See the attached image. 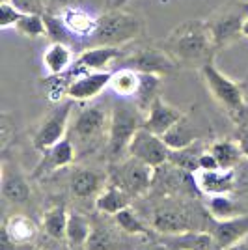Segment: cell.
Wrapping results in <instances>:
<instances>
[{"instance_id": "74e56055", "label": "cell", "mask_w": 248, "mask_h": 250, "mask_svg": "<svg viewBox=\"0 0 248 250\" xmlns=\"http://www.w3.org/2000/svg\"><path fill=\"white\" fill-rule=\"evenodd\" d=\"M22 13H45L41 0H11Z\"/></svg>"}, {"instance_id": "836d02e7", "label": "cell", "mask_w": 248, "mask_h": 250, "mask_svg": "<svg viewBox=\"0 0 248 250\" xmlns=\"http://www.w3.org/2000/svg\"><path fill=\"white\" fill-rule=\"evenodd\" d=\"M125 233L120 228L118 233L114 231L110 226H103V224H93V231L90 243H88V250H118V243L124 239Z\"/></svg>"}, {"instance_id": "9a60e30c", "label": "cell", "mask_w": 248, "mask_h": 250, "mask_svg": "<svg viewBox=\"0 0 248 250\" xmlns=\"http://www.w3.org/2000/svg\"><path fill=\"white\" fill-rule=\"evenodd\" d=\"M196 187L206 196L215 194H231L237 188V172L235 170H196L194 174Z\"/></svg>"}, {"instance_id": "5b68a950", "label": "cell", "mask_w": 248, "mask_h": 250, "mask_svg": "<svg viewBox=\"0 0 248 250\" xmlns=\"http://www.w3.org/2000/svg\"><path fill=\"white\" fill-rule=\"evenodd\" d=\"M200 75H202V81L206 84L207 92L227 114L235 120H239L245 114L247 101H245L243 88L235 81H231L229 77L222 73L213 60H209L200 67Z\"/></svg>"}, {"instance_id": "ba28073f", "label": "cell", "mask_w": 248, "mask_h": 250, "mask_svg": "<svg viewBox=\"0 0 248 250\" xmlns=\"http://www.w3.org/2000/svg\"><path fill=\"white\" fill-rule=\"evenodd\" d=\"M71 110L73 101L67 99V101H60L49 114L43 118L40 125L36 127L34 135H32V146H34V149H38L40 153H43L45 149H49L56 142H60L62 138H65L67 127H69V118H71Z\"/></svg>"}, {"instance_id": "277c9868", "label": "cell", "mask_w": 248, "mask_h": 250, "mask_svg": "<svg viewBox=\"0 0 248 250\" xmlns=\"http://www.w3.org/2000/svg\"><path fill=\"white\" fill-rule=\"evenodd\" d=\"M142 30H144V24L136 15L127 13L122 8H114L97 17V26L92 40L97 45L122 47L125 43L136 40Z\"/></svg>"}, {"instance_id": "2e32d148", "label": "cell", "mask_w": 248, "mask_h": 250, "mask_svg": "<svg viewBox=\"0 0 248 250\" xmlns=\"http://www.w3.org/2000/svg\"><path fill=\"white\" fill-rule=\"evenodd\" d=\"M122 56H124V51L120 47L95 45V47H90L84 52H81V56L73 63V73L81 75L88 73V71H106V67Z\"/></svg>"}, {"instance_id": "484cf974", "label": "cell", "mask_w": 248, "mask_h": 250, "mask_svg": "<svg viewBox=\"0 0 248 250\" xmlns=\"http://www.w3.org/2000/svg\"><path fill=\"white\" fill-rule=\"evenodd\" d=\"M108 88L122 99H135L136 92L140 88V73L133 67H120L118 71H112Z\"/></svg>"}, {"instance_id": "7bdbcfd3", "label": "cell", "mask_w": 248, "mask_h": 250, "mask_svg": "<svg viewBox=\"0 0 248 250\" xmlns=\"http://www.w3.org/2000/svg\"><path fill=\"white\" fill-rule=\"evenodd\" d=\"M227 250H248V235L245 239H241L239 243H235L233 247H229Z\"/></svg>"}, {"instance_id": "bcb514c9", "label": "cell", "mask_w": 248, "mask_h": 250, "mask_svg": "<svg viewBox=\"0 0 248 250\" xmlns=\"http://www.w3.org/2000/svg\"><path fill=\"white\" fill-rule=\"evenodd\" d=\"M243 36L248 38V17H247V21H245V24H243Z\"/></svg>"}, {"instance_id": "44dd1931", "label": "cell", "mask_w": 248, "mask_h": 250, "mask_svg": "<svg viewBox=\"0 0 248 250\" xmlns=\"http://www.w3.org/2000/svg\"><path fill=\"white\" fill-rule=\"evenodd\" d=\"M2 196L11 204H24L30 198V187L21 172L4 163L2 168Z\"/></svg>"}, {"instance_id": "6da1fadb", "label": "cell", "mask_w": 248, "mask_h": 250, "mask_svg": "<svg viewBox=\"0 0 248 250\" xmlns=\"http://www.w3.org/2000/svg\"><path fill=\"white\" fill-rule=\"evenodd\" d=\"M163 49L170 52L177 60V63L198 65V67L213 60L217 52L207 21H202V19H190L177 24L165 40Z\"/></svg>"}, {"instance_id": "f35d334b", "label": "cell", "mask_w": 248, "mask_h": 250, "mask_svg": "<svg viewBox=\"0 0 248 250\" xmlns=\"http://www.w3.org/2000/svg\"><path fill=\"white\" fill-rule=\"evenodd\" d=\"M218 168L220 165H218L217 157L213 155V151L209 147H206L198 159V170H218Z\"/></svg>"}, {"instance_id": "cb8c5ba5", "label": "cell", "mask_w": 248, "mask_h": 250, "mask_svg": "<svg viewBox=\"0 0 248 250\" xmlns=\"http://www.w3.org/2000/svg\"><path fill=\"white\" fill-rule=\"evenodd\" d=\"M63 22L67 26V30L71 32L73 36L79 38H92L95 26H97V17H93L92 13L81 10V8H73L67 6L60 11Z\"/></svg>"}, {"instance_id": "60d3db41", "label": "cell", "mask_w": 248, "mask_h": 250, "mask_svg": "<svg viewBox=\"0 0 248 250\" xmlns=\"http://www.w3.org/2000/svg\"><path fill=\"white\" fill-rule=\"evenodd\" d=\"M10 144V124H8V116H4L2 120V149H6Z\"/></svg>"}, {"instance_id": "f546056e", "label": "cell", "mask_w": 248, "mask_h": 250, "mask_svg": "<svg viewBox=\"0 0 248 250\" xmlns=\"http://www.w3.org/2000/svg\"><path fill=\"white\" fill-rule=\"evenodd\" d=\"M207 215L211 219L224 220L233 219L239 215H245V209L241 208L237 200H233L229 194H215V196H207L206 202Z\"/></svg>"}, {"instance_id": "ee69618b", "label": "cell", "mask_w": 248, "mask_h": 250, "mask_svg": "<svg viewBox=\"0 0 248 250\" xmlns=\"http://www.w3.org/2000/svg\"><path fill=\"white\" fill-rule=\"evenodd\" d=\"M144 250H168V249H166V247L163 245V243H159V241H155V243L147 245V247H145Z\"/></svg>"}, {"instance_id": "8992f818", "label": "cell", "mask_w": 248, "mask_h": 250, "mask_svg": "<svg viewBox=\"0 0 248 250\" xmlns=\"http://www.w3.org/2000/svg\"><path fill=\"white\" fill-rule=\"evenodd\" d=\"M248 17V2H229L224 8H220L213 17L207 19V26L211 32V38L215 43V49L227 47L237 38L243 36V24Z\"/></svg>"}, {"instance_id": "e0dca14e", "label": "cell", "mask_w": 248, "mask_h": 250, "mask_svg": "<svg viewBox=\"0 0 248 250\" xmlns=\"http://www.w3.org/2000/svg\"><path fill=\"white\" fill-rule=\"evenodd\" d=\"M168 250H222L207 229H188L181 233H165L157 237Z\"/></svg>"}, {"instance_id": "52a82bcc", "label": "cell", "mask_w": 248, "mask_h": 250, "mask_svg": "<svg viewBox=\"0 0 248 250\" xmlns=\"http://www.w3.org/2000/svg\"><path fill=\"white\" fill-rule=\"evenodd\" d=\"M153 179H155V168L147 167L145 163L129 155L110 170V183L124 188L133 198L144 196L153 185Z\"/></svg>"}, {"instance_id": "4dcf8cb0", "label": "cell", "mask_w": 248, "mask_h": 250, "mask_svg": "<svg viewBox=\"0 0 248 250\" xmlns=\"http://www.w3.org/2000/svg\"><path fill=\"white\" fill-rule=\"evenodd\" d=\"M67 217L69 211L65 204H54L43 213V229L52 239H65V229H67Z\"/></svg>"}, {"instance_id": "ab89813d", "label": "cell", "mask_w": 248, "mask_h": 250, "mask_svg": "<svg viewBox=\"0 0 248 250\" xmlns=\"http://www.w3.org/2000/svg\"><path fill=\"white\" fill-rule=\"evenodd\" d=\"M239 144H241V147H243V151H245V155L248 159V122L241 125V129H239Z\"/></svg>"}, {"instance_id": "b9f144b4", "label": "cell", "mask_w": 248, "mask_h": 250, "mask_svg": "<svg viewBox=\"0 0 248 250\" xmlns=\"http://www.w3.org/2000/svg\"><path fill=\"white\" fill-rule=\"evenodd\" d=\"M69 2H71V0H47V6H49V11H52V10L62 11L63 8L69 6Z\"/></svg>"}, {"instance_id": "d6a6232c", "label": "cell", "mask_w": 248, "mask_h": 250, "mask_svg": "<svg viewBox=\"0 0 248 250\" xmlns=\"http://www.w3.org/2000/svg\"><path fill=\"white\" fill-rule=\"evenodd\" d=\"M206 147L204 144L198 140L194 144L186 147H181V149H172L170 151V159H168V165L172 167H177L179 170H185L188 174H194L198 170V159L202 155Z\"/></svg>"}, {"instance_id": "1f68e13d", "label": "cell", "mask_w": 248, "mask_h": 250, "mask_svg": "<svg viewBox=\"0 0 248 250\" xmlns=\"http://www.w3.org/2000/svg\"><path fill=\"white\" fill-rule=\"evenodd\" d=\"M161 75L153 73H140V88L135 95V104L142 110L147 112V108L151 106V103L155 101L157 97H161Z\"/></svg>"}, {"instance_id": "7402d4cb", "label": "cell", "mask_w": 248, "mask_h": 250, "mask_svg": "<svg viewBox=\"0 0 248 250\" xmlns=\"http://www.w3.org/2000/svg\"><path fill=\"white\" fill-rule=\"evenodd\" d=\"M163 138L170 149H181L198 142L202 138V131H200V125H196L185 114L166 135H163Z\"/></svg>"}, {"instance_id": "7a4b0ae2", "label": "cell", "mask_w": 248, "mask_h": 250, "mask_svg": "<svg viewBox=\"0 0 248 250\" xmlns=\"http://www.w3.org/2000/svg\"><path fill=\"white\" fill-rule=\"evenodd\" d=\"M110 114L99 104H88L79 114L69 129V138L77 149V157L88 155L104 142H108Z\"/></svg>"}, {"instance_id": "d590c367", "label": "cell", "mask_w": 248, "mask_h": 250, "mask_svg": "<svg viewBox=\"0 0 248 250\" xmlns=\"http://www.w3.org/2000/svg\"><path fill=\"white\" fill-rule=\"evenodd\" d=\"M24 38L30 40H38L47 36V28H45V21H43V13H24L19 22L13 26Z\"/></svg>"}, {"instance_id": "ffe728a7", "label": "cell", "mask_w": 248, "mask_h": 250, "mask_svg": "<svg viewBox=\"0 0 248 250\" xmlns=\"http://www.w3.org/2000/svg\"><path fill=\"white\" fill-rule=\"evenodd\" d=\"M69 188L73 196L81 200L93 198L103 190V176L90 168H77L69 177Z\"/></svg>"}, {"instance_id": "d6986e66", "label": "cell", "mask_w": 248, "mask_h": 250, "mask_svg": "<svg viewBox=\"0 0 248 250\" xmlns=\"http://www.w3.org/2000/svg\"><path fill=\"white\" fill-rule=\"evenodd\" d=\"M93 224L81 211H69L67 229H65V243L69 250H88V243L92 237Z\"/></svg>"}, {"instance_id": "9c48e42d", "label": "cell", "mask_w": 248, "mask_h": 250, "mask_svg": "<svg viewBox=\"0 0 248 250\" xmlns=\"http://www.w3.org/2000/svg\"><path fill=\"white\" fill-rule=\"evenodd\" d=\"M170 151L172 149L168 147L165 138L161 135L151 133L145 127L136 131V135L133 136V140L129 142V147H127V155L135 157V159L142 161L147 167L155 168V170L168 165Z\"/></svg>"}, {"instance_id": "83f0119b", "label": "cell", "mask_w": 248, "mask_h": 250, "mask_svg": "<svg viewBox=\"0 0 248 250\" xmlns=\"http://www.w3.org/2000/svg\"><path fill=\"white\" fill-rule=\"evenodd\" d=\"M209 149L213 151L220 168H224V170H235L247 157L239 140H217L209 146Z\"/></svg>"}, {"instance_id": "8fae6325", "label": "cell", "mask_w": 248, "mask_h": 250, "mask_svg": "<svg viewBox=\"0 0 248 250\" xmlns=\"http://www.w3.org/2000/svg\"><path fill=\"white\" fill-rule=\"evenodd\" d=\"M153 229L159 235L165 233H181L188 229H204L196 226V215H192L190 209L185 206H163L157 208L151 213V222Z\"/></svg>"}, {"instance_id": "ac0fdd59", "label": "cell", "mask_w": 248, "mask_h": 250, "mask_svg": "<svg viewBox=\"0 0 248 250\" xmlns=\"http://www.w3.org/2000/svg\"><path fill=\"white\" fill-rule=\"evenodd\" d=\"M185 116L183 110H179L170 103H166L163 97H157L144 114V127L155 135H166L174 125Z\"/></svg>"}, {"instance_id": "7c38bea8", "label": "cell", "mask_w": 248, "mask_h": 250, "mask_svg": "<svg viewBox=\"0 0 248 250\" xmlns=\"http://www.w3.org/2000/svg\"><path fill=\"white\" fill-rule=\"evenodd\" d=\"M206 229L215 237L220 249L227 250L229 247H233L235 243H239L248 235V213L224 220H217L209 217Z\"/></svg>"}, {"instance_id": "603a6c76", "label": "cell", "mask_w": 248, "mask_h": 250, "mask_svg": "<svg viewBox=\"0 0 248 250\" xmlns=\"http://www.w3.org/2000/svg\"><path fill=\"white\" fill-rule=\"evenodd\" d=\"M133 196H129L124 188H120L118 185L110 183L108 187H104L97 196H95V209L101 215H118L122 209L131 206Z\"/></svg>"}, {"instance_id": "3957f363", "label": "cell", "mask_w": 248, "mask_h": 250, "mask_svg": "<svg viewBox=\"0 0 248 250\" xmlns=\"http://www.w3.org/2000/svg\"><path fill=\"white\" fill-rule=\"evenodd\" d=\"M144 127V112L127 99L116 103L110 110V125H108V153L114 159H120L127 153L129 142L133 140L138 129Z\"/></svg>"}, {"instance_id": "e575fe53", "label": "cell", "mask_w": 248, "mask_h": 250, "mask_svg": "<svg viewBox=\"0 0 248 250\" xmlns=\"http://www.w3.org/2000/svg\"><path fill=\"white\" fill-rule=\"evenodd\" d=\"M43 21H45V28H47V38L51 40V43H69L71 38H75L71 32L67 30L62 15H56L47 10L43 13Z\"/></svg>"}, {"instance_id": "30bf717a", "label": "cell", "mask_w": 248, "mask_h": 250, "mask_svg": "<svg viewBox=\"0 0 248 250\" xmlns=\"http://www.w3.org/2000/svg\"><path fill=\"white\" fill-rule=\"evenodd\" d=\"M124 63L127 67H133L138 73H153V75H170L177 69V60L166 51L157 47H145L133 54L125 56Z\"/></svg>"}, {"instance_id": "5bb4252c", "label": "cell", "mask_w": 248, "mask_h": 250, "mask_svg": "<svg viewBox=\"0 0 248 250\" xmlns=\"http://www.w3.org/2000/svg\"><path fill=\"white\" fill-rule=\"evenodd\" d=\"M75 159H77V149L73 146L71 138L65 136L60 142H56L54 146H51L49 149L43 151L40 163L34 168V177L49 176V174L60 170V168L73 165Z\"/></svg>"}, {"instance_id": "4fadbf2b", "label": "cell", "mask_w": 248, "mask_h": 250, "mask_svg": "<svg viewBox=\"0 0 248 250\" xmlns=\"http://www.w3.org/2000/svg\"><path fill=\"white\" fill-rule=\"evenodd\" d=\"M110 71H88V73L75 75L69 88H67V99L71 101H92L97 95L104 92L110 84Z\"/></svg>"}, {"instance_id": "f6af8a7d", "label": "cell", "mask_w": 248, "mask_h": 250, "mask_svg": "<svg viewBox=\"0 0 248 250\" xmlns=\"http://www.w3.org/2000/svg\"><path fill=\"white\" fill-rule=\"evenodd\" d=\"M127 2H129V0H114V8H122Z\"/></svg>"}, {"instance_id": "8d00e7d4", "label": "cell", "mask_w": 248, "mask_h": 250, "mask_svg": "<svg viewBox=\"0 0 248 250\" xmlns=\"http://www.w3.org/2000/svg\"><path fill=\"white\" fill-rule=\"evenodd\" d=\"M22 13L11 0H2L0 2V28H11V26H15L19 19H21Z\"/></svg>"}, {"instance_id": "4316f807", "label": "cell", "mask_w": 248, "mask_h": 250, "mask_svg": "<svg viewBox=\"0 0 248 250\" xmlns=\"http://www.w3.org/2000/svg\"><path fill=\"white\" fill-rule=\"evenodd\" d=\"M2 233L8 235L11 243L17 247V245H26V243H30V241L38 235V226H36V222L30 220L28 217L13 215V217H10V219L4 222Z\"/></svg>"}, {"instance_id": "f1b7e54d", "label": "cell", "mask_w": 248, "mask_h": 250, "mask_svg": "<svg viewBox=\"0 0 248 250\" xmlns=\"http://www.w3.org/2000/svg\"><path fill=\"white\" fill-rule=\"evenodd\" d=\"M114 224H118L131 237H149L153 233V226L147 224L131 206L114 215Z\"/></svg>"}, {"instance_id": "d4e9b609", "label": "cell", "mask_w": 248, "mask_h": 250, "mask_svg": "<svg viewBox=\"0 0 248 250\" xmlns=\"http://www.w3.org/2000/svg\"><path fill=\"white\" fill-rule=\"evenodd\" d=\"M75 63L73 51L69 43H51L49 49L43 52V65L49 75H62L69 71Z\"/></svg>"}]
</instances>
